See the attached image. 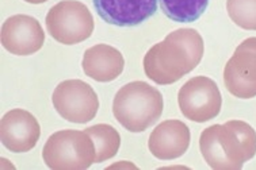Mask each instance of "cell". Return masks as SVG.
<instances>
[{
    "label": "cell",
    "mask_w": 256,
    "mask_h": 170,
    "mask_svg": "<svg viewBox=\"0 0 256 170\" xmlns=\"http://www.w3.org/2000/svg\"><path fill=\"white\" fill-rule=\"evenodd\" d=\"M204 38L194 28H179L150 47L144 57V72L158 85L179 81L196 69L204 57Z\"/></svg>",
    "instance_id": "6da1fadb"
},
{
    "label": "cell",
    "mask_w": 256,
    "mask_h": 170,
    "mask_svg": "<svg viewBox=\"0 0 256 170\" xmlns=\"http://www.w3.org/2000/svg\"><path fill=\"white\" fill-rule=\"evenodd\" d=\"M200 150L214 170H240L256 156V131L242 120L213 124L202 131Z\"/></svg>",
    "instance_id": "7a4b0ae2"
},
{
    "label": "cell",
    "mask_w": 256,
    "mask_h": 170,
    "mask_svg": "<svg viewBox=\"0 0 256 170\" xmlns=\"http://www.w3.org/2000/svg\"><path fill=\"white\" fill-rule=\"evenodd\" d=\"M162 92L145 81H132L116 92L112 114L124 129L142 133L154 126L163 114Z\"/></svg>",
    "instance_id": "3957f363"
},
{
    "label": "cell",
    "mask_w": 256,
    "mask_h": 170,
    "mask_svg": "<svg viewBox=\"0 0 256 170\" xmlns=\"http://www.w3.org/2000/svg\"><path fill=\"white\" fill-rule=\"evenodd\" d=\"M42 160L52 170H86L95 164L96 149L86 131L61 130L48 138Z\"/></svg>",
    "instance_id": "277c9868"
},
{
    "label": "cell",
    "mask_w": 256,
    "mask_h": 170,
    "mask_svg": "<svg viewBox=\"0 0 256 170\" xmlns=\"http://www.w3.org/2000/svg\"><path fill=\"white\" fill-rule=\"evenodd\" d=\"M45 23L52 38L62 45H78L88 39L95 28L91 11L78 0H62L53 5Z\"/></svg>",
    "instance_id": "5b68a950"
},
{
    "label": "cell",
    "mask_w": 256,
    "mask_h": 170,
    "mask_svg": "<svg viewBox=\"0 0 256 170\" xmlns=\"http://www.w3.org/2000/svg\"><path fill=\"white\" fill-rule=\"evenodd\" d=\"M52 103L62 119L76 124L91 122L99 110L98 95L82 80L61 81L53 91Z\"/></svg>",
    "instance_id": "8992f818"
},
{
    "label": "cell",
    "mask_w": 256,
    "mask_h": 170,
    "mask_svg": "<svg viewBox=\"0 0 256 170\" xmlns=\"http://www.w3.org/2000/svg\"><path fill=\"white\" fill-rule=\"evenodd\" d=\"M178 104L183 116L196 123L217 118L222 107L218 85L206 76L190 78L178 92Z\"/></svg>",
    "instance_id": "52a82bcc"
},
{
    "label": "cell",
    "mask_w": 256,
    "mask_h": 170,
    "mask_svg": "<svg viewBox=\"0 0 256 170\" xmlns=\"http://www.w3.org/2000/svg\"><path fill=\"white\" fill-rule=\"evenodd\" d=\"M224 83L228 92L238 99L256 96V37L242 41L224 69Z\"/></svg>",
    "instance_id": "ba28073f"
},
{
    "label": "cell",
    "mask_w": 256,
    "mask_h": 170,
    "mask_svg": "<svg viewBox=\"0 0 256 170\" xmlns=\"http://www.w3.org/2000/svg\"><path fill=\"white\" fill-rule=\"evenodd\" d=\"M2 45L15 55H32L45 43V31L37 19L30 15L10 16L2 26Z\"/></svg>",
    "instance_id": "9c48e42d"
},
{
    "label": "cell",
    "mask_w": 256,
    "mask_h": 170,
    "mask_svg": "<svg viewBox=\"0 0 256 170\" xmlns=\"http://www.w3.org/2000/svg\"><path fill=\"white\" fill-rule=\"evenodd\" d=\"M41 137V126L33 114L15 108L8 111L0 122V139L3 146L12 153L33 150Z\"/></svg>",
    "instance_id": "30bf717a"
},
{
    "label": "cell",
    "mask_w": 256,
    "mask_h": 170,
    "mask_svg": "<svg viewBox=\"0 0 256 170\" xmlns=\"http://www.w3.org/2000/svg\"><path fill=\"white\" fill-rule=\"evenodd\" d=\"M96 14L108 24L134 27L154 16L158 0H92Z\"/></svg>",
    "instance_id": "8fae6325"
},
{
    "label": "cell",
    "mask_w": 256,
    "mask_h": 170,
    "mask_svg": "<svg viewBox=\"0 0 256 170\" xmlns=\"http://www.w3.org/2000/svg\"><path fill=\"white\" fill-rule=\"evenodd\" d=\"M190 129L178 119L164 120L158 123L149 135L148 149L150 154L162 161L176 160L190 146Z\"/></svg>",
    "instance_id": "7c38bea8"
},
{
    "label": "cell",
    "mask_w": 256,
    "mask_h": 170,
    "mask_svg": "<svg viewBox=\"0 0 256 170\" xmlns=\"http://www.w3.org/2000/svg\"><path fill=\"white\" fill-rule=\"evenodd\" d=\"M82 66L90 78L98 83H112L124 72L125 60L118 49L99 43L84 51Z\"/></svg>",
    "instance_id": "4fadbf2b"
},
{
    "label": "cell",
    "mask_w": 256,
    "mask_h": 170,
    "mask_svg": "<svg viewBox=\"0 0 256 170\" xmlns=\"http://www.w3.org/2000/svg\"><path fill=\"white\" fill-rule=\"evenodd\" d=\"M92 138L96 149L95 164L112 160L121 147V135L110 124H95L84 130Z\"/></svg>",
    "instance_id": "5bb4252c"
},
{
    "label": "cell",
    "mask_w": 256,
    "mask_h": 170,
    "mask_svg": "<svg viewBox=\"0 0 256 170\" xmlns=\"http://www.w3.org/2000/svg\"><path fill=\"white\" fill-rule=\"evenodd\" d=\"M209 0H160L164 15L178 23H191L202 16Z\"/></svg>",
    "instance_id": "9a60e30c"
},
{
    "label": "cell",
    "mask_w": 256,
    "mask_h": 170,
    "mask_svg": "<svg viewBox=\"0 0 256 170\" xmlns=\"http://www.w3.org/2000/svg\"><path fill=\"white\" fill-rule=\"evenodd\" d=\"M226 11L236 26L256 31V0H226Z\"/></svg>",
    "instance_id": "2e32d148"
},
{
    "label": "cell",
    "mask_w": 256,
    "mask_h": 170,
    "mask_svg": "<svg viewBox=\"0 0 256 170\" xmlns=\"http://www.w3.org/2000/svg\"><path fill=\"white\" fill-rule=\"evenodd\" d=\"M24 1H28L30 4H42V3H45L48 0H24Z\"/></svg>",
    "instance_id": "e0dca14e"
}]
</instances>
